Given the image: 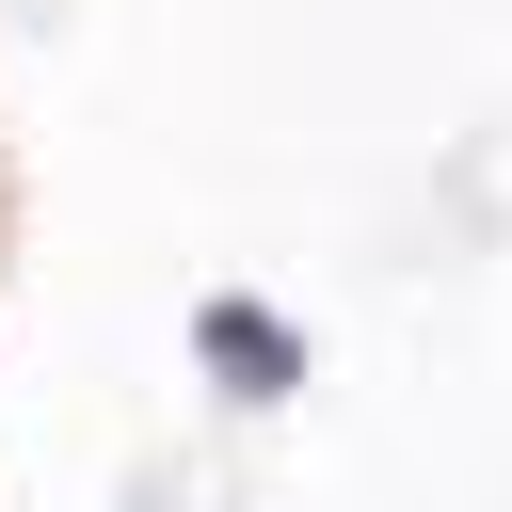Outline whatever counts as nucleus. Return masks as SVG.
Listing matches in <instances>:
<instances>
[{"mask_svg":"<svg viewBox=\"0 0 512 512\" xmlns=\"http://www.w3.org/2000/svg\"><path fill=\"white\" fill-rule=\"evenodd\" d=\"M208 368H224L240 400H272V384H288L304 352H288V320H256V304H208Z\"/></svg>","mask_w":512,"mask_h":512,"instance_id":"nucleus-1","label":"nucleus"}]
</instances>
